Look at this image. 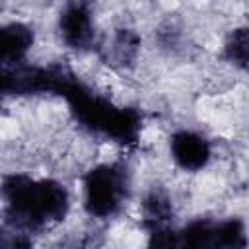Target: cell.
I'll return each instance as SVG.
<instances>
[{"instance_id": "30bf717a", "label": "cell", "mask_w": 249, "mask_h": 249, "mask_svg": "<svg viewBox=\"0 0 249 249\" xmlns=\"http://www.w3.org/2000/svg\"><path fill=\"white\" fill-rule=\"evenodd\" d=\"M222 56L228 64L249 74V25L235 27L228 33L222 47Z\"/></svg>"}, {"instance_id": "277c9868", "label": "cell", "mask_w": 249, "mask_h": 249, "mask_svg": "<svg viewBox=\"0 0 249 249\" xmlns=\"http://www.w3.org/2000/svg\"><path fill=\"white\" fill-rule=\"evenodd\" d=\"M56 29L60 41L68 49L76 53L89 51L95 43V23H93L91 4L88 0H68L58 14Z\"/></svg>"}, {"instance_id": "6da1fadb", "label": "cell", "mask_w": 249, "mask_h": 249, "mask_svg": "<svg viewBox=\"0 0 249 249\" xmlns=\"http://www.w3.org/2000/svg\"><path fill=\"white\" fill-rule=\"evenodd\" d=\"M49 93L60 95L76 119V123L89 134L121 146H132L140 138L142 115L132 107H119L107 97L93 93L76 74L68 68L49 66Z\"/></svg>"}, {"instance_id": "ba28073f", "label": "cell", "mask_w": 249, "mask_h": 249, "mask_svg": "<svg viewBox=\"0 0 249 249\" xmlns=\"http://www.w3.org/2000/svg\"><path fill=\"white\" fill-rule=\"evenodd\" d=\"M140 51V37L132 29H117L105 47V62L113 68H128L134 64Z\"/></svg>"}, {"instance_id": "3957f363", "label": "cell", "mask_w": 249, "mask_h": 249, "mask_svg": "<svg viewBox=\"0 0 249 249\" xmlns=\"http://www.w3.org/2000/svg\"><path fill=\"white\" fill-rule=\"evenodd\" d=\"M130 196L128 169L119 163H97L82 179V200L88 216L109 220L117 216Z\"/></svg>"}, {"instance_id": "5b68a950", "label": "cell", "mask_w": 249, "mask_h": 249, "mask_svg": "<svg viewBox=\"0 0 249 249\" xmlns=\"http://www.w3.org/2000/svg\"><path fill=\"white\" fill-rule=\"evenodd\" d=\"M169 154L179 169L195 173L208 165L212 158V146L200 132L181 128L169 136Z\"/></svg>"}, {"instance_id": "7a4b0ae2", "label": "cell", "mask_w": 249, "mask_h": 249, "mask_svg": "<svg viewBox=\"0 0 249 249\" xmlns=\"http://www.w3.org/2000/svg\"><path fill=\"white\" fill-rule=\"evenodd\" d=\"M6 226L27 235L60 224L70 210L68 189L54 179H35L10 173L2 181Z\"/></svg>"}, {"instance_id": "8992f818", "label": "cell", "mask_w": 249, "mask_h": 249, "mask_svg": "<svg viewBox=\"0 0 249 249\" xmlns=\"http://www.w3.org/2000/svg\"><path fill=\"white\" fill-rule=\"evenodd\" d=\"M35 41V33L27 23L12 21L2 27L0 33V62L2 68L23 64L27 53L31 51Z\"/></svg>"}, {"instance_id": "9c48e42d", "label": "cell", "mask_w": 249, "mask_h": 249, "mask_svg": "<svg viewBox=\"0 0 249 249\" xmlns=\"http://www.w3.org/2000/svg\"><path fill=\"white\" fill-rule=\"evenodd\" d=\"M179 247H216L218 241V222L198 218L189 222L177 231Z\"/></svg>"}, {"instance_id": "52a82bcc", "label": "cell", "mask_w": 249, "mask_h": 249, "mask_svg": "<svg viewBox=\"0 0 249 249\" xmlns=\"http://www.w3.org/2000/svg\"><path fill=\"white\" fill-rule=\"evenodd\" d=\"M140 210H142V226L148 230V233L171 228L173 204L165 191L161 189L148 191L140 202Z\"/></svg>"}]
</instances>
